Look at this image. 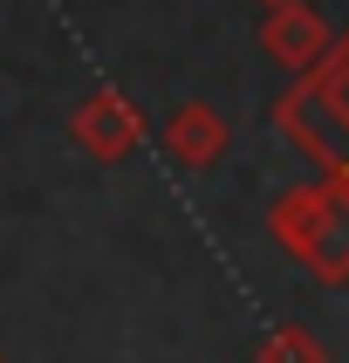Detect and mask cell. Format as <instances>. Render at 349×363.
Instances as JSON below:
<instances>
[{
	"mask_svg": "<svg viewBox=\"0 0 349 363\" xmlns=\"http://www.w3.org/2000/svg\"><path fill=\"white\" fill-rule=\"evenodd\" d=\"M274 123L322 164V179H336L349 192V35L308 76L287 82V96L274 103Z\"/></svg>",
	"mask_w": 349,
	"mask_h": 363,
	"instance_id": "6da1fadb",
	"label": "cell"
},
{
	"mask_svg": "<svg viewBox=\"0 0 349 363\" xmlns=\"http://www.w3.org/2000/svg\"><path fill=\"white\" fill-rule=\"evenodd\" d=\"M267 233L315 274V281H349V192L336 179L294 185L267 206Z\"/></svg>",
	"mask_w": 349,
	"mask_h": 363,
	"instance_id": "7a4b0ae2",
	"label": "cell"
},
{
	"mask_svg": "<svg viewBox=\"0 0 349 363\" xmlns=\"http://www.w3.org/2000/svg\"><path fill=\"white\" fill-rule=\"evenodd\" d=\"M144 130H151V123H144V110L123 96V89H110V82H103V89H89V96L69 110V138H76L96 164L130 158V151L144 144Z\"/></svg>",
	"mask_w": 349,
	"mask_h": 363,
	"instance_id": "3957f363",
	"label": "cell"
},
{
	"mask_svg": "<svg viewBox=\"0 0 349 363\" xmlns=\"http://www.w3.org/2000/svg\"><path fill=\"white\" fill-rule=\"evenodd\" d=\"M261 48H267V62H281L287 76H308V69L336 48V28H328V14L308 7V0H274L261 14Z\"/></svg>",
	"mask_w": 349,
	"mask_h": 363,
	"instance_id": "277c9868",
	"label": "cell"
},
{
	"mask_svg": "<svg viewBox=\"0 0 349 363\" xmlns=\"http://www.w3.org/2000/svg\"><path fill=\"white\" fill-rule=\"evenodd\" d=\"M164 151H171V164H185V172H205V164L226 158V144H233V130H226V117L212 110V103H178L171 117H164Z\"/></svg>",
	"mask_w": 349,
	"mask_h": 363,
	"instance_id": "5b68a950",
	"label": "cell"
},
{
	"mask_svg": "<svg viewBox=\"0 0 349 363\" xmlns=\"http://www.w3.org/2000/svg\"><path fill=\"white\" fill-rule=\"evenodd\" d=\"M253 363H328V343L308 323H281L261 350H253Z\"/></svg>",
	"mask_w": 349,
	"mask_h": 363,
	"instance_id": "8992f818",
	"label": "cell"
},
{
	"mask_svg": "<svg viewBox=\"0 0 349 363\" xmlns=\"http://www.w3.org/2000/svg\"><path fill=\"white\" fill-rule=\"evenodd\" d=\"M267 7H274V0H267Z\"/></svg>",
	"mask_w": 349,
	"mask_h": 363,
	"instance_id": "52a82bcc",
	"label": "cell"
}]
</instances>
